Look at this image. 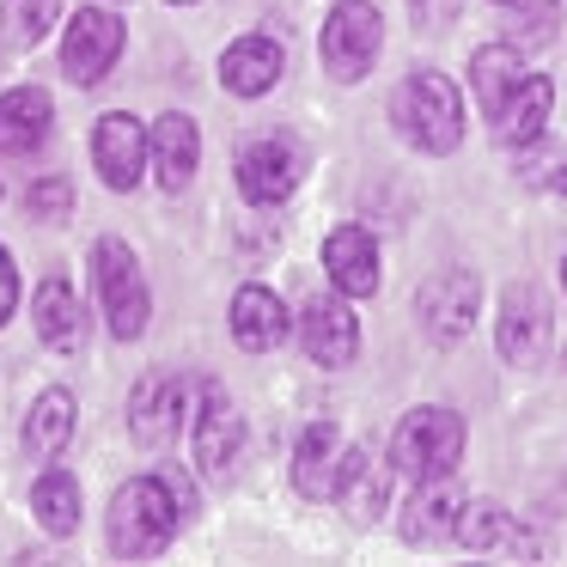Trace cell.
<instances>
[{"instance_id": "d6986e66", "label": "cell", "mask_w": 567, "mask_h": 567, "mask_svg": "<svg viewBox=\"0 0 567 567\" xmlns=\"http://www.w3.org/2000/svg\"><path fill=\"white\" fill-rule=\"evenodd\" d=\"M31 323L55 354H80L86 348V318H80V293L68 287V275H43L31 293Z\"/></svg>"}, {"instance_id": "277c9868", "label": "cell", "mask_w": 567, "mask_h": 567, "mask_svg": "<svg viewBox=\"0 0 567 567\" xmlns=\"http://www.w3.org/2000/svg\"><path fill=\"white\" fill-rule=\"evenodd\" d=\"M92 287H99V311H104L116 342L147 336L153 293H147V275H141V257L123 238H99V245H92Z\"/></svg>"}, {"instance_id": "d6a6232c", "label": "cell", "mask_w": 567, "mask_h": 567, "mask_svg": "<svg viewBox=\"0 0 567 567\" xmlns=\"http://www.w3.org/2000/svg\"><path fill=\"white\" fill-rule=\"evenodd\" d=\"M555 189H561V196H567V159H561V177H555Z\"/></svg>"}, {"instance_id": "836d02e7", "label": "cell", "mask_w": 567, "mask_h": 567, "mask_svg": "<svg viewBox=\"0 0 567 567\" xmlns=\"http://www.w3.org/2000/svg\"><path fill=\"white\" fill-rule=\"evenodd\" d=\"M561 287H567V257H561Z\"/></svg>"}, {"instance_id": "6da1fadb", "label": "cell", "mask_w": 567, "mask_h": 567, "mask_svg": "<svg viewBox=\"0 0 567 567\" xmlns=\"http://www.w3.org/2000/svg\"><path fill=\"white\" fill-rule=\"evenodd\" d=\"M196 513V488L184 470H159V476H135L116 488L111 501V555L123 561H153L172 549V537Z\"/></svg>"}, {"instance_id": "9c48e42d", "label": "cell", "mask_w": 567, "mask_h": 567, "mask_svg": "<svg viewBox=\"0 0 567 567\" xmlns=\"http://www.w3.org/2000/svg\"><path fill=\"white\" fill-rule=\"evenodd\" d=\"M123 43H128L123 19L104 13V7H80V13L68 19V38H62V74L74 80V86H99L116 68Z\"/></svg>"}, {"instance_id": "4dcf8cb0", "label": "cell", "mask_w": 567, "mask_h": 567, "mask_svg": "<svg viewBox=\"0 0 567 567\" xmlns=\"http://www.w3.org/2000/svg\"><path fill=\"white\" fill-rule=\"evenodd\" d=\"M464 0H409V13H415V31H445L457 19Z\"/></svg>"}, {"instance_id": "8d00e7d4", "label": "cell", "mask_w": 567, "mask_h": 567, "mask_svg": "<svg viewBox=\"0 0 567 567\" xmlns=\"http://www.w3.org/2000/svg\"><path fill=\"white\" fill-rule=\"evenodd\" d=\"M561 367H567V348H561Z\"/></svg>"}, {"instance_id": "f546056e", "label": "cell", "mask_w": 567, "mask_h": 567, "mask_svg": "<svg viewBox=\"0 0 567 567\" xmlns=\"http://www.w3.org/2000/svg\"><path fill=\"white\" fill-rule=\"evenodd\" d=\"M555 19H561V0H537V7H525L513 25V50L525 43V50H537V43L555 38Z\"/></svg>"}, {"instance_id": "f1b7e54d", "label": "cell", "mask_w": 567, "mask_h": 567, "mask_svg": "<svg viewBox=\"0 0 567 567\" xmlns=\"http://www.w3.org/2000/svg\"><path fill=\"white\" fill-rule=\"evenodd\" d=\"M68 208H74V184H68L62 172H50V177H38V184H31V196H25L31 220H68Z\"/></svg>"}, {"instance_id": "e575fe53", "label": "cell", "mask_w": 567, "mask_h": 567, "mask_svg": "<svg viewBox=\"0 0 567 567\" xmlns=\"http://www.w3.org/2000/svg\"><path fill=\"white\" fill-rule=\"evenodd\" d=\"M494 7H518V0H494Z\"/></svg>"}, {"instance_id": "e0dca14e", "label": "cell", "mask_w": 567, "mask_h": 567, "mask_svg": "<svg viewBox=\"0 0 567 567\" xmlns=\"http://www.w3.org/2000/svg\"><path fill=\"white\" fill-rule=\"evenodd\" d=\"M457 513H464V494H457L452 476L415 482V494H409V506H403V543L433 549V543L457 537Z\"/></svg>"}, {"instance_id": "5b68a950", "label": "cell", "mask_w": 567, "mask_h": 567, "mask_svg": "<svg viewBox=\"0 0 567 567\" xmlns=\"http://www.w3.org/2000/svg\"><path fill=\"white\" fill-rule=\"evenodd\" d=\"M384 50V19L372 0H336L330 19H323V68H330V80H342V86H354V80L372 74V62H379Z\"/></svg>"}, {"instance_id": "44dd1931", "label": "cell", "mask_w": 567, "mask_h": 567, "mask_svg": "<svg viewBox=\"0 0 567 567\" xmlns=\"http://www.w3.org/2000/svg\"><path fill=\"white\" fill-rule=\"evenodd\" d=\"M287 336H293V318H287L281 293H269V287H238L233 293V342L250 348V354H269V348H281Z\"/></svg>"}, {"instance_id": "d4e9b609", "label": "cell", "mask_w": 567, "mask_h": 567, "mask_svg": "<svg viewBox=\"0 0 567 567\" xmlns=\"http://www.w3.org/2000/svg\"><path fill=\"white\" fill-rule=\"evenodd\" d=\"M74 415L80 409L68 391H43L25 415V452L38 457V464H55V457L68 452V440H74Z\"/></svg>"}, {"instance_id": "4fadbf2b", "label": "cell", "mask_w": 567, "mask_h": 567, "mask_svg": "<svg viewBox=\"0 0 567 567\" xmlns=\"http://www.w3.org/2000/svg\"><path fill=\"white\" fill-rule=\"evenodd\" d=\"M299 342H306L311 367L336 372V367H354L360 354V323L348 311V293H318L306 311H299Z\"/></svg>"}, {"instance_id": "ffe728a7", "label": "cell", "mask_w": 567, "mask_h": 567, "mask_svg": "<svg viewBox=\"0 0 567 567\" xmlns=\"http://www.w3.org/2000/svg\"><path fill=\"white\" fill-rule=\"evenodd\" d=\"M555 111V80L549 74H525L513 92H506V104L488 116L494 123V141L501 147H530V141L543 135V123H549Z\"/></svg>"}, {"instance_id": "9a60e30c", "label": "cell", "mask_w": 567, "mask_h": 567, "mask_svg": "<svg viewBox=\"0 0 567 567\" xmlns=\"http://www.w3.org/2000/svg\"><path fill=\"white\" fill-rule=\"evenodd\" d=\"M147 147H153V172H159L165 196H177V189L196 184V165H202V128H196V116L165 111L159 123L147 128Z\"/></svg>"}, {"instance_id": "484cf974", "label": "cell", "mask_w": 567, "mask_h": 567, "mask_svg": "<svg viewBox=\"0 0 567 567\" xmlns=\"http://www.w3.org/2000/svg\"><path fill=\"white\" fill-rule=\"evenodd\" d=\"M525 80V55L513 50V43H482L476 55H470V92H476L482 116H494L506 104V92Z\"/></svg>"}, {"instance_id": "ba28073f", "label": "cell", "mask_w": 567, "mask_h": 567, "mask_svg": "<svg viewBox=\"0 0 567 567\" xmlns=\"http://www.w3.org/2000/svg\"><path fill=\"white\" fill-rule=\"evenodd\" d=\"M147 165H153V147H147V123H141V116L104 111L99 123H92V172L104 177V189L128 196Z\"/></svg>"}, {"instance_id": "52a82bcc", "label": "cell", "mask_w": 567, "mask_h": 567, "mask_svg": "<svg viewBox=\"0 0 567 567\" xmlns=\"http://www.w3.org/2000/svg\"><path fill=\"white\" fill-rule=\"evenodd\" d=\"M549 299L537 293L530 281L506 287L501 293V318H494V342H501V360L518 372L543 367V354H549Z\"/></svg>"}, {"instance_id": "30bf717a", "label": "cell", "mask_w": 567, "mask_h": 567, "mask_svg": "<svg viewBox=\"0 0 567 567\" xmlns=\"http://www.w3.org/2000/svg\"><path fill=\"white\" fill-rule=\"evenodd\" d=\"M238 452H245V415H238V403L208 379L202 384V403H196V470L208 482H226L238 464Z\"/></svg>"}, {"instance_id": "ac0fdd59", "label": "cell", "mask_w": 567, "mask_h": 567, "mask_svg": "<svg viewBox=\"0 0 567 567\" xmlns=\"http://www.w3.org/2000/svg\"><path fill=\"white\" fill-rule=\"evenodd\" d=\"M50 123H55V104L43 86L0 92V153H7V159H31V153L50 141Z\"/></svg>"}, {"instance_id": "8992f818", "label": "cell", "mask_w": 567, "mask_h": 567, "mask_svg": "<svg viewBox=\"0 0 567 567\" xmlns=\"http://www.w3.org/2000/svg\"><path fill=\"white\" fill-rule=\"evenodd\" d=\"M306 177V147L293 135H262L238 153V196L250 208H281Z\"/></svg>"}, {"instance_id": "603a6c76", "label": "cell", "mask_w": 567, "mask_h": 567, "mask_svg": "<svg viewBox=\"0 0 567 567\" xmlns=\"http://www.w3.org/2000/svg\"><path fill=\"white\" fill-rule=\"evenodd\" d=\"M384 494H391V464L372 452H342V470H336V501L354 525H372L384 513Z\"/></svg>"}, {"instance_id": "7c38bea8", "label": "cell", "mask_w": 567, "mask_h": 567, "mask_svg": "<svg viewBox=\"0 0 567 567\" xmlns=\"http://www.w3.org/2000/svg\"><path fill=\"white\" fill-rule=\"evenodd\" d=\"M476 299H482V281L470 269H440L433 281H421V293H415L421 330H427L433 342H464L470 323H476Z\"/></svg>"}, {"instance_id": "d590c367", "label": "cell", "mask_w": 567, "mask_h": 567, "mask_svg": "<svg viewBox=\"0 0 567 567\" xmlns=\"http://www.w3.org/2000/svg\"><path fill=\"white\" fill-rule=\"evenodd\" d=\"M172 7H189V0H172Z\"/></svg>"}, {"instance_id": "3957f363", "label": "cell", "mask_w": 567, "mask_h": 567, "mask_svg": "<svg viewBox=\"0 0 567 567\" xmlns=\"http://www.w3.org/2000/svg\"><path fill=\"white\" fill-rule=\"evenodd\" d=\"M464 457V415L445 403L409 409L391 433V470H403L409 482H433V476H457Z\"/></svg>"}, {"instance_id": "1f68e13d", "label": "cell", "mask_w": 567, "mask_h": 567, "mask_svg": "<svg viewBox=\"0 0 567 567\" xmlns=\"http://www.w3.org/2000/svg\"><path fill=\"white\" fill-rule=\"evenodd\" d=\"M19 311V269H13V250L0 245V323Z\"/></svg>"}, {"instance_id": "83f0119b", "label": "cell", "mask_w": 567, "mask_h": 567, "mask_svg": "<svg viewBox=\"0 0 567 567\" xmlns=\"http://www.w3.org/2000/svg\"><path fill=\"white\" fill-rule=\"evenodd\" d=\"M62 25V0H0V43L7 50H38Z\"/></svg>"}, {"instance_id": "7a4b0ae2", "label": "cell", "mask_w": 567, "mask_h": 567, "mask_svg": "<svg viewBox=\"0 0 567 567\" xmlns=\"http://www.w3.org/2000/svg\"><path fill=\"white\" fill-rule=\"evenodd\" d=\"M391 123L421 153H457V141H464V92L440 68H415L391 99Z\"/></svg>"}, {"instance_id": "4316f807", "label": "cell", "mask_w": 567, "mask_h": 567, "mask_svg": "<svg viewBox=\"0 0 567 567\" xmlns=\"http://www.w3.org/2000/svg\"><path fill=\"white\" fill-rule=\"evenodd\" d=\"M31 513L50 537H74L80 530V476L62 464H50L38 482H31Z\"/></svg>"}, {"instance_id": "cb8c5ba5", "label": "cell", "mask_w": 567, "mask_h": 567, "mask_svg": "<svg viewBox=\"0 0 567 567\" xmlns=\"http://www.w3.org/2000/svg\"><path fill=\"white\" fill-rule=\"evenodd\" d=\"M457 543L476 549V555H537V543H530L494 501H464V513H457Z\"/></svg>"}, {"instance_id": "2e32d148", "label": "cell", "mask_w": 567, "mask_h": 567, "mask_svg": "<svg viewBox=\"0 0 567 567\" xmlns=\"http://www.w3.org/2000/svg\"><path fill=\"white\" fill-rule=\"evenodd\" d=\"M281 74H287V50L269 31H250V38H238L233 50L220 55V86L233 92V99H262V92H275Z\"/></svg>"}, {"instance_id": "7402d4cb", "label": "cell", "mask_w": 567, "mask_h": 567, "mask_svg": "<svg viewBox=\"0 0 567 567\" xmlns=\"http://www.w3.org/2000/svg\"><path fill=\"white\" fill-rule=\"evenodd\" d=\"M336 470H342V433L336 421H311L293 452V488L306 501H336Z\"/></svg>"}, {"instance_id": "5bb4252c", "label": "cell", "mask_w": 567, "mask_h": 567, "mask_svg": "<svg viewBox=\"0 0 567 567\" xmlns=\"http://www.w3.org/2000/svg\"><path fill=\"white\" fill-rule=\"evenodd\" d=\"M323 275H330L336 293L348 299H372L379 293V245H372L367 226H336L330 238H323Z\"/></svg>"}, {"instance_id": "8fae6325", "label": "cell", "mask_w": 567, "mask_h": 567, "mask_svg": "<svg viewBox=\"0 0 567 567\" xmlns=\"http://www.w3.org/2000/svg\"><path fill=\"white\" fill-rule=\"evenodd\" d=\"M184 409H189V379L184 372H147V379L128 391V433H135V445L153 452V445L177 440Z\"/></svg>"}]
</instances>
